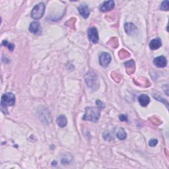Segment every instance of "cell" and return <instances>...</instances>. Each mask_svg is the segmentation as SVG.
Segmentation results:
<instances>
[{"mask_svg":"<svg viewBox=\"0 0 169 169\" xmlns=\"http://www.w3.org/2000/svg\"><path fill=\"white\" fill-rule=\"evenodd\" d=\"M114 6L115 2L112 1V0L104 2L100 6V10L103 13L108 12L114 8Z\"/></svg>","mask_w":169,"mask_h":169,"instance_id":"5","label":"cell"},{"mask_svg":"<svg viewBox=\"0 0 169 169\" xmlns=\"http://www.w3.org/2000/svg\"><path fill=\"white\" fill-rule=\"evenodd\" d=\"M124 29H125L126 33L128 34H132L136 31V27L133 23H127L125 24V25H124Z\"/></svg>","mask_w":169,"mask_h":169,"instance_id":"14","label":"cell"},{"mask_svg":"<svg viewBox=\"0 0 169 169\" xmlns=\"http://www.w3.org/2000/svg\"><path fill=\"white\" fill-rule=\"evenodd\" d=\"M119 55H120V56L122 58V59H124V58L130 56L129 53L127 52H126V50H122L120 51Z\"/></svg>","mask_w":169,"mask_h":169,"instance_id":"19","label":"cell"},{"mask_svg":"<svg viewBox=\"0 0 169 169\" xmlns=\"http://www.w3.org/2000/svg\"><path fill=\"white\" fill-rule=\"evenodd\" d=\"M112 58L110 55L107 52H102L99 58V62L102 67L108 66L111 61Z\"/></svg>","mask_w":169,"mask_h":169,"instance_id":"6","label":"cell"},{"mask_svg":"<svg viewBox=\"0 0 169 169\" xmlns=\"http://www.w3.org/2000/svg\"><path fill=\"white\" fill-rule=\"evenodd\" d=\"M44 11H45V4L41 2L33 9L32 12H31V16L34 19H40L44 15Z\"/></svg>","mask_w":169,"mask_h":169,"instance_id":"3","label":"cell"},{"mask_svg":"<svg viewBox=\"0 0 169 169\" xmlns=\"http://www.w3.org/2000/svg\"><path fill=\"white\" fill-rule=\"evenodd\" d=\"M117 137L120 140H124L126 139L127 137V133L123 128H120L117 133Z\"/></svg>","mask_w":169,"mask_h":169,"instance_id":"16","label":"cell"},{"mask_svg":"<svg viewBox=\"0 0 169 169\" xmlns=\"http://www.w3.org/2000/svg\"><path fill=\"white\" fill-rule=\"evenodd\" d=\"M161 9L163 10V11H168V2L167 0L163 2L161 5Z\"/></svg>","mask_w":169,"mask_h":169,"instance_id":"18","label":"cell"},{"mask_svg":"<svg viewBox=\"0 0 169 169\" xmlns=\"http://www.w3.org/2000/svg\"><path fill=\"white\" fill-rule=\"evenodd\" d=\"M119 119L120 121H122V122L127 121V116L125 114H121L119 116Z\"/></svg>","mask_w":169,"mask_h":169,"instance_id":"21","label":"cell"},{"mask_svg":"<svg viewBox=\"0 0 169 169\" xmlns=\"http://www.w3.org/2000/svg\"><path fill=\"white\" fill-rule=\"evenodd\" d=\"M2 44L3 46L8 47V49L10 51H13V50H14V48H15L14 44H13V43L9 42L8 41H7V40H3L2 42Z\"/></svg>","mask_w":169,"mask_h":169,"instance_id":"17","label":"cell"},{"mask_svg":"<svg viewBox=\"0 0 169 169\" xmlns=\"http://www.w3.org/2000/svg\"><path fill=\"white\" fill-rule=\"evenodd\" d=\"M161 46H162V42L159 38H157V39L152 40L149 43V48L150 49L152 50H157Z\"/></svg>","mask_w":169,"mask_h":169,"instance_id":"10","label":"cell"},{"mask_svg":"<svg viewBox=\"0 0 169 169\" xmlns=\"http://www.w3.org/2000/svg\"><path fill=\"white\" fill-rule=\"evenodd\" d=\"M15 104V96L12 92H7L5 94L3 95L2 96L1 101V106L2 110L5 109L7 111L6 107L8 106H14Z\"/></svg>","mask_w":169,"mask_h":169,"instance_id":"2","label":"cell"},{"mask_svg":"<svg viewBox=\"0 0 169 169\" xmlns=\"http://www.w3.org/2000/svg\"><path fill=\"white\" fill-rule=\"evenodd\" d=\"M95 76L96 75L95 74H91V72L87 74V77H86V82L89 87L92 88V86L97 85V79L95 78Z\"/></svg>","mask_w":169,"mask_h":169,"instance_id":"7","label":"cell"},{"mask_svg":"<svg viewBox=\"0 0 169 169\" xmlns=\"http://www.w3.org/2000/svg\"><path fill=\"white\" fill-rule=\"evenodd\" d=\"M138 101H139V102L141 105V106L146 107V106H147L149 104L150 99L147 95H141L139 96Z\"/></svg>","mask_w":169,"mask_h":169,"instance_id":"12","label":"cell"},{"mask_svg":"<svg viewBox=\"0 0 169 169\" xmlns=\"http://www.w3.org/2000/svg\"><path fill=\"white\" fill-rule=\"evenodd\" d=\"M79 12L81 15L85 19L88 18V17L90 14V11H89L88 6L87 5H81L78 8Z\"/></svg>","mask_w":169,"mask_h":169,"instance_id":"9","label":"cell"},{"mask_svg":"<svg viewBox=\"0 0 169 169\" xmlns=\"http://www.w3.org/2000/svg\"><path fill=\"white\" fill-rule=\"evenodd\" d=\"M89 39L91 42L96 44L99 42V33L95 27H91L88 29Z\"/></svg>","mask_w":169,"mask_h":169,"instance_id":"4","label":"cell"},{"mask_svg":"<svg viewBox=\"0 0 169 169\" xmlns=\"http://www.w3.org/2000/svg\"><path fill=\"white\" fill-rule=\"evenodd\" d=\"M56 122L58 126L60 127H64L67 124V120L66 117L64 115H60L57 118Z\"/></svg>","mask_w":169,"mask_h":169,"instance_id":"13","label":"cell"},{"mask_svg":"<svg viewBox=\"0 0 169 169\" xmlns=\"http://www.w3.org/2000/svg\"><path fill=\"white\" fill-rule=\"evenodd\" d=\"M101 110L100 107H87L85 108V114L83 118L84 120H89L93 122L98 121L101 116Z\"/></svg>","mask_w":169,"mask_h":169,"instance_id":"1","label":"cell"},{"mask_svg":"<svg viewBox=\"0 0 169 169\" xmlns=\"http://www.w3.org/2000/svg\"><path fill=\"white\" fill-rule=\"evenodd\" d=\"M153 62L154 64L156 65L157 67H164L166 66L167 64V60L166 58L163 56L155 58Z\"/></svg>","mask_w":169,"mask_h":169,"instance_id":"8","label":"cell"},{"mask_svg":"<svg viewBox=\"0 0 169 169\" xmlns=\"http://www.w3.org/2000/svg\"><path fill=\"white\" fill-rule=\"evenodd\" d=\"M157 143H158V141L155 139H151L149 142V145L151 147H155V146H157Z\"/></svg>","mask_w":169,"mask_h":169,"instance_id":"20","label":"cell"},{"mask_svg":"<svg viewBox=\"0 0 169 169\" xmlns=\"http://www.w3.org/2000/svg\"><path fill=\"white\" fill-rule=\"evenodd\" d=\"M40 29V23L37 21L33 22L30 25L29 30L30 32L33 33L34 34H36L39 31Z\"/></svg>","mask_w":169,"mask_h":169,"instance_id":"15","label":"cell"},{"mask_svg":"<svg viewBox=\"0 0 169 169\" xmlns=\"http://www.w3.org/2000/svg\"><path fill=\"white\" fill-rule=\"evenodd\" d=\"M125 66L126 68V72L129 75L132 74L134 71H135V62L133 60H130L128 61H126L125 63Z\"/></svg>","mask_w":169,"mask_h":169,"instance_id":"11","label":"cell"}]
</instances>
